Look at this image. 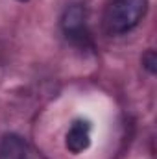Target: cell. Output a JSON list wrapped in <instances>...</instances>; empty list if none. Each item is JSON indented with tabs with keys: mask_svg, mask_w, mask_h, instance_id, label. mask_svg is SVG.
I'll return each mask as SVG.
<instances>
[{
	"mask_svg": "<svg viewBox=\"0 0 157 159\" xmlns=\"http://www.w3.org/2000/svg\"><path fill=\"white\" fill-rule=\"evenodd\" d=\"M91 129L92 126L87 119H76L70 124L65 135V146L70 154H81L91 146Z\"/></svg>",
	"mask_w": 157,
	"mask_h": 159,
	"instance_id": "cell-3",
	"label": "cell"
},
{
	"mask_svg": "<svg viewBox=\"0 0 157 159\" xmlns=\"http://www.w3.org/2000/svg\"><path fill=\"white\" fill-rule=\"evenodd\" d=\"M0 159H28V146L22 137L7 133L0 141Z\"/></svg>",
	"mask_w": 157,
	"mask_h": 159,
	"instance_id": "cell-4",
	"label": "cell"
},
{
	"mask_svg": "<svg viewBox=\"0 0 157 159\" xmlns=\"http://www.w3.org/2000/svg\"><path fill=\"white\" fill-rule=\"evenodd\" d=\"M142 65H144V69H148V72L155 74V70H157V56H155L154 50H148V52L142 56Z\"/></svg>",
	"mask_w": 157,
	"mask_h": 159,
	"instance_id": "cell-5",
	"label": "cell"
},
{
	"mask_svg": "<svg viewBox=\"0 0 157 159\" xmlns=\"http://www.w3.org/2000/svg\"><path fill=\"white\" fill-rule=\"evenodd\" d=\"M148 11V0H111L104 11V30L109 35L131 32Z\"/></svg>",
	"mask_w": 157,
	"mask_h": 159,
	"instance_id": "cell-1",
	"label": "cell"
},
{
	"mask_svg": "<svg viewBox=\"0 0 157 159\" xmlns=\"http://www.w3.org/2000/svg\"><path fill=\"white\" fill-rule=\"evenodd\" d=\"M20 2H26V0H20Z\"/></svg>",
	"mask_w": 157,
	"mask_h": 159,
	"instance_id": "cell-6",
	"label": "cell"
},
{
	"mask_svg": "<svg viewBox=\"0 0 157 159\" xmlns=\"http://www.w3.org/2000/svg\"><path fill=\"white\" fill-rule=\"evenodd\" d=\"M61 28H63V34L65 37L79 46H85L91 35H89V30H87V15H85V7L81 4H74L70 7L65 9L63 13V19H61Z\"/></svg>",
	"mask_w": 157,
	"mask_h": 159,
	"instance_id": "cell-2",
	"label": "cell"
}]
</instances>
